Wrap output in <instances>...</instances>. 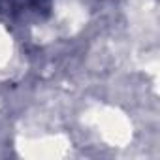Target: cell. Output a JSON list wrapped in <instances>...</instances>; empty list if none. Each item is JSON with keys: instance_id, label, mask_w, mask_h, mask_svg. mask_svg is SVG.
Listing matches in <instances>:
<instances>
[{"instance_id": "1", "label": "cell", "mask_w": 160, "mask_h": 160, "mask_svg": "<svg viewBox=\"0 0 160 160\" xmlns=\"http://www.w3.org/2000/svg\"><path fill=\"white\" fill-rule=\"evenodd\" d=\"M47 0H0V12L23 13L30 10H40Z\"/></svg>"}]
</instances>
